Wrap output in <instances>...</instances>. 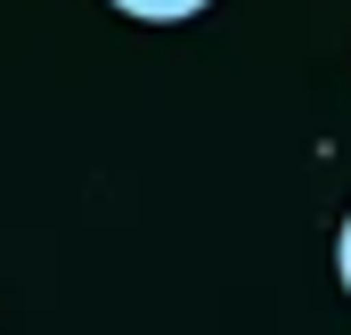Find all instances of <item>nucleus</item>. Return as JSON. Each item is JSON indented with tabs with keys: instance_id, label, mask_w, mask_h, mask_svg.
Segmentation results:
<instances>
[{
	"instance_id": "nucleus-1",
	"label": "nucleus",
	"mask_w": 351,
	"mask_h": 335,
	"mask_svg": "<svg viewBox=\"0 0 351 335\" xmlns=\"http://www.w3.org/2000/svg\"><path fill=\"white\" fill-rule=\"evenodd\" d=\"M114 16H131V25H196L213 0H106Z\"/></svg>"
},
{
	"instance_id": "nucleus-2",
	"label": "nucleus",
	"mask_w": 351,
	"mask_h": 335,
	"mask_svg": "<svg viewBox=\"0 0 351 335\" xmlns=\"http://www.w3.org/2000/svg\"><path fill=\"white\" fill-rule=\"evenodd\" d=\"M335 278H343V294H351V213L335 221Z\"/></svg>"
}]
</instances>
